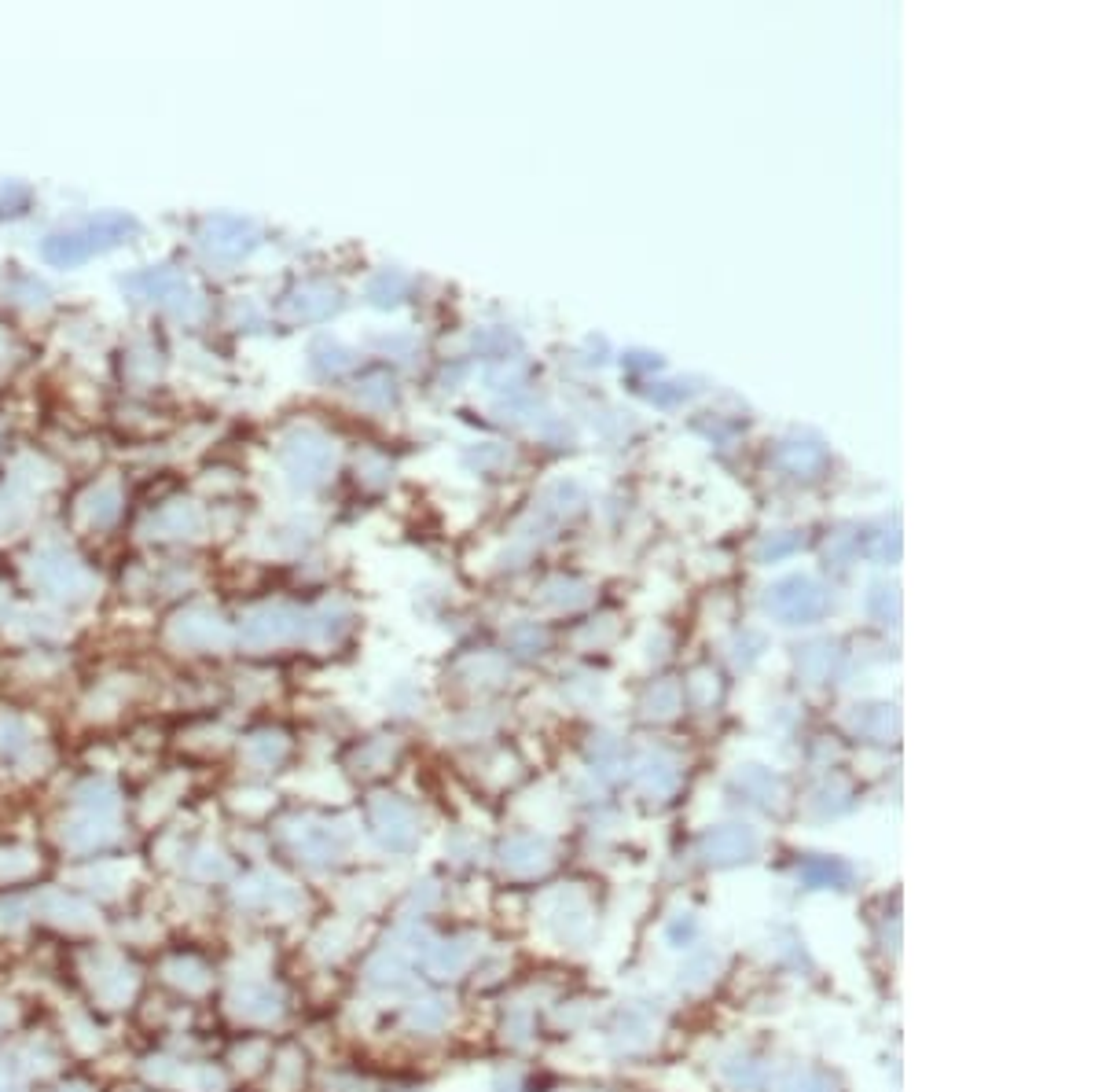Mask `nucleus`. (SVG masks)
Here are the masks:
<instances>
[{
    "instance_id": "f03ea898",
    "label": "nucleus",
    "mask_w": 1102,
    "mask_h": 1092,
    "mask_svg": "<svg viewBox=\"0 0 1102 1092\" xmlns=\"http://www.w3.org/2000/svg\"><path fill=\"white\" fill-rule=\"evenodd\" d=\"M63 1092H85V1089H63Z\"/></svg>"
},
{
    "instance_id": "f257e3e1",
    "label": "nucleus",
    "mask_w": 1102,
    "mask_h": 1092,
    "mask_svg": "<svg viewBox=\"0 0 1102 1092\" xmlns=\"http://www.w3.org/2000/svg\"><path fill=\"white\" fill-rule=\"evenodd\" d=\"M0 1092H11V1089H8V1085H4V1082H0Z\"/></svg>"
}]
</instances>
